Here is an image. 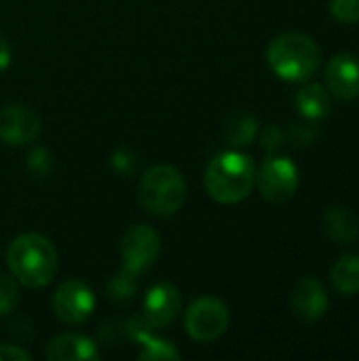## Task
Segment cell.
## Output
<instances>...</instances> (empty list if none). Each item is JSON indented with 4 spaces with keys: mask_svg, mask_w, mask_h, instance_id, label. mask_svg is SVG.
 Wrapping results in <instances>:
<instances>
[{
    "mask_svg": "<svg viewBox=\"0 0 359 361\" xmlns=\"http://www.w3.org/2000/svg\"><path fill=\"white\" fill-rule=\"evenodd\" d=\"M203 182L214 201L222 205H235L248 199L256 186V165L250 154L226 150L209 161Z\"/></svg>",
    "mask_w": 359,
    "mask_h": 361,
    "instance_id": "cell-1",
    "label": "cell"
},
{
    "mask_svg": "<svg viewBox=\"0 0 359 361\" xmlns=\"http://www.w3.org/2000/svg\"><path fill=\"white\" fill-rule=\"evenodd\" d=\"M6 262L13 277L30 288L40 290L51 283L57 271V250L55 245L36 233H25L13 239L6 252Z\"/></svg>",
    "mask_w": 359,
    "mask_h": 361,
    "instance_id": "cell-2",
    "label": "cell"
},
{
    "mask_svg": "<svg viewBox=\"0 0 359 361\" xmlns=\"http://www.w3.org/2000/svg\"><path fill=\"white\" fill-rule=\"evenodd\" d=\"M267 63L277 78L286 82H305L317 72L322 51L311 36L303 32H286L271 40Z\"/></svg>",
    "mask_w": 359,
    "mask_h": 361,
    "instance_id": "cell-3",
    "label": "cell"
},
{
    "mask_svg": "<svg viewBox=\"0 0 359 361\" xmlns=\"http://www.w3.org/2000/svg\"><path fill=\"white\" fill-rule=\"evenodd\" d=\"M138 201L142 209L154 218H169L178 214L186 201L184 176L171 165L150 167L140 180Z\"/></svg>",
    "mask_w": 359,
    "mask_h": 361,
    "instance_id": "cell-4",
    "label": "cell"
},
{
    "mask_svg": "<svg viewBox=\"0 0 359 361\" xmlns=\"http://www.w3.org/2000/svg\"><path fill=\"white\" fill-rule=\"evenodd\" d=\"M298 184H300L298 167L288 157L271 154L269 159H264V163L256 171V186L262 199L275 205L288 203L296 195Z\"/></svg>",
    "mask_w": 359,
    "mask_h": 361,
    "instance_id": "cell-5",
    "label": "cell"
},
{
    "mask_svg": "<svg viewBox=\"0 0 359 361\" xmlns=\"http://www.w3.org/2000/svg\"><path fill=\"white\" fill-rule=\"evenodd\" d=\"M186 334L197 343H212L220 338L229 328V309L214 296L197 298L184 317Z\"/></svg>",
    "mask_w": 359,
    "mask_h": 361,
    "instance_id": "cell-6",
    "label": "cell"
},
{
    "mask_svg": "<svg viewBox=\"0 0 359 361\" xmlns=\"http://www.w3.org/2000/svg\"><path fill=\"white\" fill-rule=\"evenodd\" d=\"M159 252H161V239L157 231L150 228L148 224L129 226L121 239V256H123L125 271L135 277L148 271L157 262Z\"/></svg>",
    "mask_w": 359,
    "mask_h": 361,
    "instance_id": "cell-7",
    "label": "cell"
},
{
    "mask_svg": "<svg viewBox=\"0 0 359 361\" xmlns=\"http://www.w3.org/2000/svg\"><path fill=\"white\" fill-rule=\"evenodd\" d=\"M95 309L91 288L78 279L63 281L53 294V313L63 324H83Z\"/></svg>",
    "mask_w": 359,
    "mask_h": 361,
    "instance_id": "cell-8",
    "label": "cell"
},
{
    "mask_svg": "<svg viewBox=\"0 0 359 361\" xmlns=\"http://www.w3.org/2000/svg\"><path fill=\"white\" fill-rule=\"evenodd\" d=\"M40 118L23 104H8L0 108V140L8 146H23L38 137Z\"/></svg>",
    "mask_w": 359,
    "mask_h": 361,
    "instance_id": "cell-9",
    "label": "cell"
},
{
    "mask_svg": "<svg viewBox=\"0 0 359 361\" xmlns=\"http://www.w3.org/2000/svg\"><path fill=\"white\" fill-rule=\"evenodd\" d=\"M182 307V294L174 283H157L148 290L144 305H142V317L146 328H165L169 326Z\"/></svg>",
    "mask_w": 359,
    "mask_h": 361,
    "instance_id": "cell-10",
    "label": "cell"
},
{
    "mask_svg": "<svg viewBox=\"0 0 359 361\" xmlns=\"http://www.w3.org/2000/svg\"><path fill=\"white\" fill-rule=\"evenodd\" d=\"M324 80H326V89L330 91V95H334V97H339L343 102L358 99L359 61L349 53L334 55L326 66Z\"/></svg>",
    "mask_w": 359,
    "mask_h": 361,
    "instance_id": "cell-11",
    "label": "cell"
},
{
    "mask_svg": "<svg viewBox=\"0 0 359 361\" xmlns=\"http://www.w3.org/2000/svg\"><path fill=\"white\" fill-rule=\"evenodd\" d=\"M292 313L303 322H317L328 311V294L315 277H303L290 296Z\"/></svg>",
    "mask_w": 359,
    "mask_h": 361,
    "instance_id": "cell-12",
    "label": "cell"
},
{
    "mask_svg": "<svg viewBox=\"0 0 359 361\" xmlns=\"http://www.w3.org/2000/svg\"><path fill=\"white\" fill-rule=\"evenodd\" d=\"M49 361H97V345L80 334H61L55 336L47 347Z\"/></svg>",
    "mask_w": 359,
    "mask_h": 361,
    "instance_id": "cell-13",
    "label": "cell"
},
{
    "mask_svg": "<svg viewBox=\"0 0 359 361\" xmlns=\"http://www.w3.org/2000/svg\"><path fill=\"white\" fill-rule=\"evenodd\" d=\"M324 228L326 235L336 241V243H353L359 235V220L358 216L343 207V205H332L324 214Z\"/></svg>",
    "mask_w": 359,
    "mask_h": 361,
    "instance_id": "cell-14",
    "label": "cell"
},
{
    "mask_svg": "<svg viewBox=\"0 0 359 361\" xmlns=\"http://www.w3.org/2000/svg\"><path fill=\"white\" fill-rule=\"evenodd\" d=\"M296 108L307 121H322L330 114L332 104H330V91L324 85L309 82L298 89L296 93Z\"/></svg>",
    "mask_w": 359,
    "mask_h": 361,
    "instance_id": "cell-15",
    "label": "cell"
},
{
    "mask_svg": "<svg viewBox=\"0 0 359 361\" xmlns=\"http://www.w3.org/2000/svg\"><path fill=\"white\" fill-rule=\"evenodd\" d=\"M332 286L343 296H358L359 294V256L345 254L341 256L332 271H330Z\"/></svg>",
    "mask_w": 359,
    "mask_h": 361,
    "instance_id": "cell-16",
    "label": "cell"
},
{
    "mask_svg": "<svg viewBox=\"0 0 359 361\" xmlns=\"http://www.w3.org/2000/svg\"><path fill=\"white\" fill-rule=\"evenodd\" d=\"M133 341L140 345V360L144 361H178L180 351L174 347V343L163 341L159 336H152L148 330L133 332Z\"/></svg>",
    "mask_w": 359,
    "mask_h": 361,
    "instance_id": "cell-17",
    "label": "cell"
},
{
    "mask_svg": "<svg viewBox=\"0 0 359 361\" xmlns=\"http://www.w3.org/2000/svg\"><path fill=\"white\" fill-rule=\"evenodd\" d=\"M258 133V121L248 114V112H239V114H233L226 123V129H224V137L231 146H248L254 142Z\"/></svg>",
    "mask_w": 359,
    "mask_h": 361,
    "instance_id": "cell-18",
    "label": "cell"
},
{
    "mask_svg": "<svg viewBox=\"0 0 359 361\" xmlns=\"http://www.w3.org/2000/svg\"><path fill=\"white\" fill-rule=\"evenodd\" d=\"M330 13L339 23H359V0H330Z\"/></svg>",
    "mask_w": 359,
    "mask_h": 361,
    "instance_id": "cell-19",
    "label": "cell"
},
{
    "mask_svg": "<svg viewBox=\"0 0 359 361\" xmlns=\"http://www.w3.org/2000/svg\"><path fill=\"white\" fill-rule=\"evenodd\" d=\"M17 300H19V294H17L15 279L0 275V315H8L15 309Z\"/></svg>",
    "mask_w": 359,
    "mask_h": 361,
    "instance_id": "cell-20",
    "label": "cell"
},
{
    "mask_svg": "<svg viewBox=\"0 0 359 361\" xmlns=\"http://www.w3.org/2000/svg\"><path fill=\"white\" fill-rule=\"evenodd\" d=\"M288 137L296 146H309L317 137V127L313 125V121H309V123H292L290 129H288Z\"/></svg>",
    "mask_w": 359,
    "mask_h": 361,
    "instance_id": "cell-21",
    "label": "cell"
},
{
    "mask_svg": "<svg viewBox=\"0 0 359 361\" xmlns=\"http://www.w3.org/2000/svg\"><path fill=\"white\" fill-rule=\"evenodd\" d=\"M286 140V133L277 127V125H267L260 133V146L262 150H267L269 154H273Z\"/></svg>",
    "mask_w": 359,
    "mask_h": 361,
    "instance_id": "cell-22",
    "label": "cell"
},
{
    "mask_svg": "<svg viewBox=\"0 0 359 361\" xmlns=\"http://www.w3.org/2000/svg\"><path fill=\"white\" fill-rule=\"evenodd\" d=\"M0 361H30V353L17 345H0Z\"/></svg>",
    "mask_w": 359,
    "mask_h": 361,
    "instance_id": "cell-23",
    "label": "cell"
},
{
    "mask_svg": "<svg viewBox=\"0 0 359 361\" xmlns=\"http://www.w3.org/2000/svg\"><path fill=\"white\" fill-rule=\"evenodd\" d=\"M11 63V47L6 42V38L0 34V72H4Z\"/></svg>",
    "mask_w": 359,
    "mask_h": 361,
    "instance_id": "cell-24",
    "label": "cell"
}]
</instances>
